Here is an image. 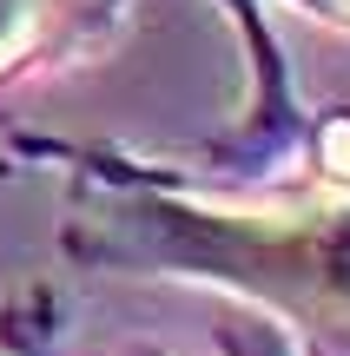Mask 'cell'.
<instances>
[{
	"instance_id": "obj_1",
	"label": "cell",
	"mask_w": 350,
	"mask_h": 356,
	"mask_svg": "<svg viewBox=\"0 0 350 356\" xmlns=\"http://www.w3.org/2000/svg\"><path fill=\"white\" fill-rule=\"evenodd\" d=\"M93 225L106 231L100 257L113 264H159L172 277H205L271 310H298L311 323H350V191L291 211L139 191L106 198Z\"/></svg>"
},
{
	"instance_id": "obj_2",
	"label": "cell",
	"mask_w": 350,
	"mask_h": 356,
	"mask_svg": "<svg viewBox=\"0 0 350 356\" xmlns=\"http://www.w3.org/2000/svg\"><path fill=\"white\" fill-rule=\"evenodd\" d=\"M53 33V0H0V73Z\"/></svg>"
},
{
	"instance_id": "obj_3",
	"label": "cell",
	"mask_w": 350,
	"mask_h": 356,
	"mask_svg": "<svg viewBox=\"0 0 350 356\" xmlns=\"http://www.w3.org/2000/svg\"><path fill=\"white\" fill-rule=\"evenodd\" d=\"M331 13H344V20H350V0H331Z\"/></svg>"
}]
</instances>
